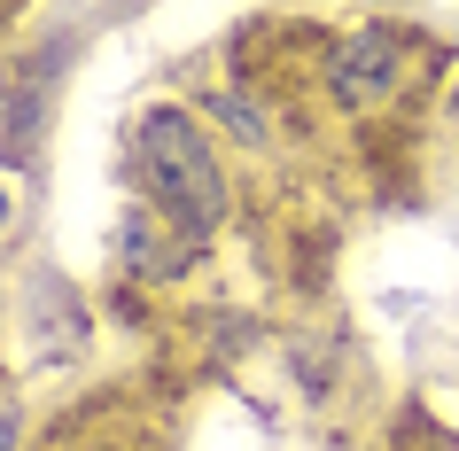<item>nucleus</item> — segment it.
<instances>
[{
  "mask_svg": "<svg viewBox=\"0 0 459 451\" xmlns=\"http://www.w3.org/2000/svg\"><path fill=\"white\" fill-rule=\"evenodd\" d=\"M0 226H8V195H0Z\"/></svg>",
  "mask_w": 459,
  "mask_h": 451,
  "instance_id": "4",
  "label": "nucleus"
},
{
  "mask_svg": "<svg viewBox=\"0 0 459 451\" xmlns=\"http://www.w3.org/2000/svg\"><path fill=\"white\" fill-rule=\"evenodd\" d=\"M141 171H148V195L171 218H187L195 234H211L218 218H226L218 156H211V141H203V125L187 109H148L141 117Z\"/></svg>",
  "mask_w": 459,
  "mask_h": 451,
  "instance_id": "1",
  "label": "nucleus"
},
{
  "mask_svg": "<svg viewBox=\"0 0 459 451\" xmlns=\"http://www.w3.org/2000/svg\"><path fill=\"white\" fill-rule=\"evenodd\" d=\"M195 226L187 218H171L164 203H141V211L125 218V265L141 273V281H171V273H187L195 265Z\"/></svg>",
  "mask_w": 459,
  "mask_h": 451,
  "instance_id": "2",
  "label": "nucleus"
},
{
  "mask_svg": "<svg viewBox=\"0 0 459 451\" xmlns=\"http://www.w3.org/2000/svg\"><path fill=\"white\" fill-rule=\"evenodd\" d=\"M397 86H405V48H397L389 31H359V39L335 55V94L351 101V109H366V101H389Z\"/></svg>",
  "mask_w": 459,
  "mask_h": 451,
  "instance_id": "3",
  "label": "nucleus"
}]
</instances>
